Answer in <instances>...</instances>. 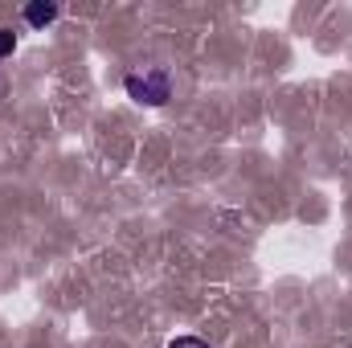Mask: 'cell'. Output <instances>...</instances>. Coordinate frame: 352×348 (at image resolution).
I'll list each match as a JSON object with an SVG mask.
<instances>
[{
    "instance_id": "1",
    "label": "cell",
    "mask_w": 352,
    "mask_h": 348,
    "mask_svg": "<svg viewBox=\"0 0 352 348\" xmlns=\"http://www.w3.org/2000/svg\"><path fill=\"white\" fill-rule=\"evenodd\" d=\"M123 87H127V94H131L135 102H144V107H164V102L173 98V74H168L164 66H152V70H144V74H127Z\"/></svg>"
},
{
    "instance_id": "2",
    "label": "cell",
    "mask_w": 352,
    "mask_h": 348,
    "mask_svg": "<svg viewBox=\"0 0 352 348\" xmlns=\"http://www.w3.org/2000/svg\"><path fill=\"white\" fill-rule=\"evenodd\" d=\"M58 4H50V0H33L29 8H25V25H33V29H45V25H54L58 21Z\"/></svg>"
},
{
    "instance_id": "3",
    "label": "cell",
    "mask_w": 352,
    "mask_h": 348,
    "mask_svg": "<svg viewBox=\"0 0 352 348\" xmlns=\"http://www.w3.org/2000/svg\"><path fill=\"white\" fill-rule=\"evenodd\" d=\"M16 50V33L12 29H0V58H8Z\"/></svg>"
},
{
    "instance_id": "4",
    "label": "cell",
    "mask_w": 352,
    "mask_h": 348,
    "mask_svg": "<svg viewBox=\"0 0 352 348\" xmlns=\"http://www.w3.org/2000/svg\"><path fill=\"white\" fill-rule=\"evenodd\" d=\"M168 348H209V345H205L201 336H176V340H173Z\"/></svg>"
}]
</instances>
